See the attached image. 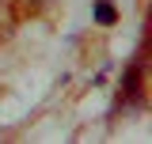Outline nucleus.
<instances>
[{
    "label": "nucleus",
    "mask_w": 152,
    "mask_h": 144,
    "mask_svg": "<svg viewBox=\"0 0 152 144\" xmlns=\"http://www.w3.org/2000/svg\"><path fill=\"white\" fill-rule=\"evenodd\" d=\"M122 87H126V99H133V103L141 99V65H133V68L126 72V84H122Z\"/></svg>",
    "instance_id": "nucleus-1"
},
{
    "label": "nucleus",
    "mask_w": 152,
    "mask_h": 144,
    "mask_svg": "<svg viewBox=\"0 0 152 144\" xmlns=\"http://www.w3.org/2000/svg\"><path fill=\"white\" fill-rule=\"evenodd\" d=\"M95 19L99 23H114V8L110 4H95Z\"/></svg>",
    "instance_id": "nucleus-2"
}]
</instances>
